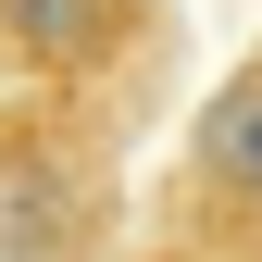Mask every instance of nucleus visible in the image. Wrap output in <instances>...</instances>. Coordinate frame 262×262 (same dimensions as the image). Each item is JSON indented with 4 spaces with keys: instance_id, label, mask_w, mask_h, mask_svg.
Wrapping results in <instances>:
<instances>
[{
    "instance_id": "2",
    "label": "nucleus",
    "mask_w": 262,
    "mask_h": 262,
    "mask_svg": "<svg viewBox=\"0 0 262 262\" xmlns=\"http://www.w3.org/2000/svg\"><path fill=\"white\" fill-rule=\"evenodd\" d=\"M0 25H13L38 62H62V75H75V62H100V50H113L125 0H0Z\"/></svg>"
},
{
    "instance_id": "1",
    "label": "nucleus",
    "mask_w": 262,
    "mask_h": 262,
    "mask_svg": "<svg viewBox=\"0 0 262 262\" xmlns=\"http://www.w3.org/2000/svg\"><path fill=\"white\" fill-rule=\"evenodd\" d=\"M200 187L237 200V212H262V62L212 88V113H200Z\"/></svg>"
}]
</instances>
